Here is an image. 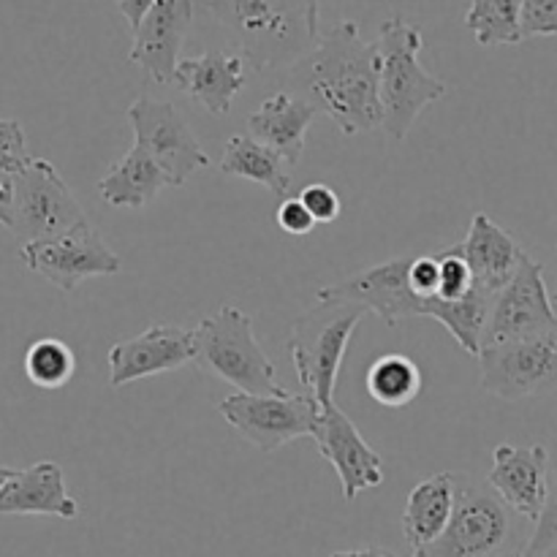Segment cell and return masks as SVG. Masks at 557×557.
<instances>
[{
  "label": "cell",
  "instance_id": "cell-1",
  "mask_svg": "<svg viewBox=\"0 0 557 557\" xmlns=\"http://www.w3.org/2000/svg\"><path fill=\"white\" fill-rule=\"evenodd\" d=\"M288 71L305 101L324 112L346 136L384 125L379 47L364 41L354 20L337 22L321 36L319 47Z\"/></svg>",
  "mask_w": 557,
  "mask_h": 557
},
{
  "label": "cell",
  "instance_id": "cell-2",
  "mask_svg": "<svg viewBox=\"0 0 557 557\" xmlns=\"http://www.w3.org/2000/svg\"><path fill=\"white\" fill-rule=\"evenodd\" d=\"M413 256L384 261V264L368 267L357 275L337 281L332 286H321L315 299L319 302H354L368 308L379 315L386 326H397L403 319H435L466 354L473 359L482 348L484 326H487L493 297L473 288L466 299L446 302L441 297H422L411 288L408 281V267Z\"/></svg>",
  "mask_w": 557,
  "mask_h": 557
},
{
  "label": "cell",
  "instance_id": "cell-3",
  "mask_svg": "<svg viewBox=\"0 0 557 557\" xmlns=\"http://www.w3.org/2000/svg\"><path fill=\"white\" fill-rule=\"evenodd\" d=\"M256 71L294 69L321 41V0H205Z\"/></svg>",
  "mask_w": 557,
  "mask_h": 557
},
{
  "label": "cell",
  "instance_id": "cell-4",
  "mask_svg": "<svg viewBox=\"0 0 557 557\" xmlns=\"http://www.w3.org/2000/svg\"><path fill=\"white\" fill-rule=\"evenodd\" d=\"M379 58H381V103H384V125L381 128L392 139L403 141L411 134L428 103L441 101L449 92L446 82L428 74L419 63V52L424 47V36L417 25L403 16H389L381 22L379 30Z\"/></svg>",
  "mask_w": 557,
  "mask_h": 557
},
{
  "label": "cell",
  "instance_id": "cell-5",
  "mask_svg": "<svg viewBox=\"0 0 557 557\" xmlns=\"http://www.w3.org/2000/svg\"><path fill=\"white\" fill-rule=\"evenodd\" d=\"M196 368L248 395H281L275 364L256 337L253 319L234 305L205 315L194 330Z\"/></svg>",
  "mask_w": 557,
  "mask_h": 557
},
{
  "label": "cell",
  "instance_id": "cell-6",
  "mask_svg": "<svg viewBox=\"0 0 557 557\" xmlns=\"http://www.w3.org/2000/svg\"><path fill=\"white\" fill-rule=\"evenodd\" d=\"M368 315V308L354 302H319L299 315L288 335V354L299 384L321 406L335 403L337 375L354 332Z\"/></svg>",
  "mask_w": 557,
  "mask_h": 557
},
{
  "label": "cell",
  "instance_id": "cell-7",
  "mask_svg": "<svg viewBox=\"0 0 557 557\" xmlns=\"http://www.w3.org/2000/svg\"><path fill=\"white\" fill-rule=\"evenodd\" d=\"M515 511L487 482L455 473V511L438 542L411 557H498L515 531Z\"/></svg>",
  "mask_w": 557,
  "mask_h": 557
},
{
  "label": "cell",
  "instance_id": "cell-8",
  "mask_svg": "<svg viewBox=\"0 0 557 557\" xmlns=\"http://www.w3.org/2000/svg\"><path fill=\"white\" fill-rule=\"evenodd\" d=\"M321 406L313 395L281 392V395H248L234 392L218 403V413L237 430L253 449L277 451L297 438H315L321 424Z\"/></svg>",
  "mask_w": 557,
  "mask_h": 557
},
{
  "label": "cell",
  "instance_id": "cell-9",
  "mask_svg": "<svg viewBox=\"0 0 557 557\" xmlns=\"http://www.w3.org/2000/svg\"><path fill=\"white\" fill-rule=\"evenodd\" d=\"M11 228L16 243L54 239L71 228L87 223L85 210L60 177L58 169L44 158H33L9 183Z\"/></svg>",
  "mask_w": 557,
  "mask_h": 557
},
{
  "label": "cell",
  "instance_id": "cell-10",
  "mask_svg": "<svg viewBox=\"0 0 557 557\" xmlns=\"http://www.w3.org/2000/svg\"><path fill=\"white\" fill-rule=\"evenodd\" d=\"M482 389L498 400L515 403L557 389V332L479 348Z\"/></svg>",
  "mask_w": 557,
  "mask_h": 557
},
{
  "label": "cell",
  "instance_id": "cell-11",
  "mask_svg": "<svg viewBox=\"0 0 557 557\" xmlns=\"http://www.w3.org/2000/svg\"><path fill=\"white\" fill-rule=\"evenodd\" d=\"M125 117L134 128L136 145L156 158L158 166L172 180V188H183L190 174L212 163L185 114L174 103L139 96L128 107Z\"/></svg>",
  "mask_w": 557,
  "mask_h": 557
},
{
  "label": "cell",
  "instance_id": "cell-12",
  "mask_svg": "<svg viewBox=\"0 0 557 557\" xmlns=\"http://www.w3.org/2000/svg\"><path fill=\"white\" fill-rule=\"evenodd\" d=\"M20 256L27 270L65 294L76 292L87 277L117 275L123 270V259L109 248L90 221L54 239L20 245Z\"/></svg>",
  "mask_w": 557,
  "mask_h": 557
},
{
  "label": "cell",
  "instance_id": "cell-13",
  "mask_svg": "<svg viewBox=\"0 0 557 557\" xmlns=\"http://www.w3.org/2000/svg\"><path fill=\"white\" fill-rule=\"evenodd\" d=\"M544 332H557V313L547 283H544V267L525 256L517 275L495 297L487 326H484L482 346L544 335Z\"/></svg>",
  "mask_w": 557,
  "mask_h": 557
},
{
  "label": "cell",
  "instance_id": "cell-14",
  "mask_svg": "<svg viewBox=\"0 0 557 557\" xmlns=\"http://www.w3.org/2000/svg\"><path fill=\"white\" fill-rule=\"evenodd\" d=\"M109 384L114 389L150 375L174 373L185 364L196 362L194 330L174 324L147 326L136 337L120 341L109 348Z\"/></svg>",
  "mask_w": 557,
  "mask_h": 557
},
{
  "label": "cell",
  "instance_id": "cell-15",
  "mask_svg": "<svg viewBox=\"0 0 557 557\" xmlns=\"http://www.w3.org/2000/svg\"><path fill=\"white\" fill-rule=\"evenodd\" d=\"M313 441L319 446V455L335 468L346 500H357L364 490L384 484V460L335 403L321 411L319 433Z\"/></svg>",
  "mask_w": 557,
  "mask_h": 557
},
{
  "label": "cell",
  "instance_id": "cell-16",
  "mask_svg": "<svg viewBox=\"0 0 557 557\" xmlns=\"http://www.w3.org/2000/svg\"><path fill=\"white\" fill-rule=\"evenodd\" d=\"M487 484L515 515L536 525L549 495V449L542 444H498Z\"/></svg>",
  "mask_w": 557,
  "mask_h": 557
},
{
  "label": "cell",
  "instance_id": "cell-17",
  "mask_svg": "<svg viewBox=\"0 0 557 557\" xmlns=\"http://www.w3.org/2000/svg\"><path fill=\"white\" fill-rule=\"evenodd\" d=\"M194 0H158L150 14L134 33L128 60L150 74L158 85H174L180 65V49L194 27Z\"/></svg>",
  "mask_w": 557,
  "mask_h": 557
},
{
  "label": "cell",
  "instance_id": "cell-18",
  "mask_svg": "<svg viewBox=\"0 0 557 557\" xmlns=\"http://www.w3.org/2000/svg\"><path fill=\"white\" fill-rule=\"evenodd\" d=\"M460 250L471 267L473 288L493 299L517 275L528 256L520 248V243L500 223H495L487 212H476L471 218V228L460 243Z\"/></svg>",
  "mask_w": 557,
  "mask_h": 557
},
{
  "label": "cell",
  "instance_id": "cell-19",
  "mask_svg": "<svg viewBox=\"0 0 557 557\" xmlns=\"http://www.w3.org/2000/svg\"><path fill=\"white\" fill-rule=\"evenodd\" d=\"M0 515H38L58 517V520H76L79 504L65 490L63 468L52 460H41L36 466L16 471L0 487Z\"/></svg>",
  "mask_w": 557,
  "mask_h": 557
},
{
  "label": "cell",
  "instance_id": "cell-20",
  "mask_svg": "<svg viewBox=\"0 0 557 557\" xmlns=\"http://www.w3.org/2000/svg\"><path fill=\"white\" fill-rule=\"evenodd\" d=\"M248 82L243 54H228L221 49H207L199 58L180 60L174 87L188 92L210 114H228L234 98Z\"/></svg>",
  "mask_w": 557,
  "mask_h": 557
},
{
  "label": "cell",
  "instance_id": "cell-21",
  "mask_svg": "<svg viewBox=\"0 0 557 557\" xmlns=\"http://www.w3.org/2000/svg\"><path fill=\"white\" fill-rule=\"evenodd\" d=\"M319 109L294 92H272L248 114V131L256 141L272 147L286 158L288 166H297L305 152V136L313 125Z\"/></svg>",
  "mask_w": 557,
  "mask_h": 557
},
{
  "label": "cell",
  "instance_id": "cell-22",
  "mask_svg": "<svg viewBox=\"0 0 557 557\" xmlns=\"http://www.w3.org/2000/svg\"><path fill=\"white\" fill-rule=\"evenodd\" d=\"M455 511V473L444 471L422 479L408 493L406 511H403V536L413 553H422L433 542H438Z\"/></svg>",
  "mask_w": 557,
  "mask_h": 557
},
{
  "label": "cell",
  "instance_id": "cell-23",
  "mask_svg": "<svg viewBox=\"0 0 557 557\" xmlns=\"http://www.w3.org/2000/svg\"><path fill=\"white\" fill-rule=\"evenodd\" d=\"M163 188H172V180L158 166L156 158L139 145L131 147L98 180V194L109 207H131V210L150 205Z\"/></svg>",
  "mask_w": 557,
  "mask_h": 557
},
{
  "label": "cell",
  "instance_id": "cell-24",
  "mask_svg": "<svg viewBox=\"0 0 557 557\" xmlns=\"http://www.w3.org/2000/svg\"><path fill=\"white\" fill-rule=\"evenodd\" d=\"M226 177L248 180V183H259L270 190L277 199H292L294 177L288 172V163L281 152L272 147L256 141L250 134H232L223 145L221 161H218Z\"/></svg>",
  "mask_w": 557,
  "mask_h": 557
},
{
  "label": "cell",
  "instance_id": "cell-25",
  "mask_svg": "<svg viewBox=\"0 0 557 557\" xmlns=\"http://www.w3.org/2000/svg\"><path fill=\"white\" fill-rule=\"evenodd\" d=\"M466 27L482 47H515L522 38V0H471Z\"/></svg>",
  "mask_w": 557,
  "mask_h": 557
},
{
  "label": "cell",
  "instance_id": "cell-26",
  "mask_svg": "<svg viewBox=\"0 0 557 557\" xmlns=\"http://www.w3.org/2000/svg\"><path fill=\"white\" fill-rule=\"evenodd\" d=\"M364 384H368V395L379 406L403 408L417 400L422 392V373L413 359L403 354H386L370 364Z\"/></svg>",
  "mask_w": 557,
  "mask_h": 557
},
{
  "label": "cell",
  "instance_id": "cell-27",
  "mask_svg": "<svg viewBox=\"0 0 557 557\" xmlns=\"http://www.w3.org/2000/svg\"><path fill=\"white\" fill-rule=\"evenodd\" d=\"M76 373V357L60 337H41L25 351V375L38 389H60Z\"/></svg>",
  "mask_w": 557,
  "mask_h": 557
},
{
  "label": "cell",
  "instance_id": "cell-28",
  "mask_svg": "<svg viewBox=\"0 0 557 557\" xmlns=\"http://www.w3.org/2000/svg\"><path fill=\"white\" fill-rule=\"evenodd\" d=\"M557 547V441L549 446V495L531 539H528L525 557H542Z\"/></svg>",
  "mask_w": 557,
  "mask_h": 557
},
{
  "label": "cell",
  "instance_id": "cell-29",
  "mask_svg": "<svg viewBox=\"0 0 557 557\" xmlns=\"http://www.w3.org/2000/svg\"><path fill=\"white\" fill-rule=\"evenodd\" d=\"M30 161L33 156L27 152L22 125L16 120L0 117V185H9Z\"/></svg>",
  "mask_w": 557,
  "mask_h": 557
},
{
  "label": "cell",
  "instance_id": "cell-30",
  "mask_svg": "<svg viewBox=\"0 0 557 557\" xmlns=\"http://www.w3.org/2000/svg\"><path fill=\"white\" fill-rule=\"evenodd\" d=\"M441 261V283H438V297L446 302H457L466 299L473 292V275L468 267L466 256H462L460 245L438 253Z\"/></svg>",
  "mask_w": 557,
  "mask_h": 557
},
{
  "label": "cell",
  "instance_id": "cell-31",
  "mask_svg": "<svg viewBox=\"0 0 557 557\" xmlns=\"http://www.w3.org/2000/svg\"><path fill=\"white\" fill-rule=\"evenodd\" d=\"M557 36V0H522V38Z\"/></svg>",
  "mask_w": 557,
  "mask_h": 557
},
{
  "label": "cell",
  "instance_id": "cell-32",
  "mask_svg": "<svg viewBox=\"0 0 557 557\" xmlns=\"http://www.w3.org/2000/svg\"><path fill=\"white\" fill-rule=\"evenodd\" d=\"M299 199H302V205L308 207L310 215L315 218V223H332L341 218V210H343L341 196H337L330 185H324V183L305 185L302 194H299Z\"/></svg>",
  "mask_w": 557,
  "mask_h": 557
},
{
  "label": "cell",
  "instance_id": "cell-33",
  "mask_svg": "<svg viewBox=\"0 0 557 557\" xmlns=\"http://www.w3.org/2000/svg\"><path fill=\"white\" fill-rule=\"evenodd\" d=\"M275 223L286 234H294V237H302V234H310L315 226V218L310 215L308 207L302 205L299 196H292V199H283L275 210Z\"/></svg>",
  "mask_w": 557,
  "mask_h": 557
},
{
  "label": "cell",
  "instance_id": "cell-34",
  "mask_svg": "<svg viewBox=\"0 0 557 557\" xmlns=\"http://www.w3.org/2000/svg\"><path fill=\"white\" fill-rule=\"evenodd\" d=\"M408 281L411 288L422 297H438L441 283V261L438 256H413L411 267H408Z\"/></svg>",
  "mask_w": 557,
  "mask_h": 557
},
{
  "label": "cell",
  "instance_id": "cell-35",
  "mask_svg": "<svg viewBox=\"0 0 557 557\" xmlns=\"http://www.w3.org/2000/svg\"><path fill=\"white\" fill-rule=\"evenodd\" d=\"M158 0H117V9H120V14L125 16V22H128L131 30L136 33Z\"/></svg>",
  "mask_w": 557,
  "mask_h": 557
},
{
  "label": "cell",
  "instance_id": "cell-36",
  "mask_svg": "<svg viewBox=\"0 0 557 557\" xmlns=\"http://www.w3.org/2000/svg\"><path fill=\"white\" fill-rule=\"evenodd\" d=\"M332 557H395L381 547H364V549H346V553H335Z\"/></svg>",
  "mask_w": 557,
  "mask_h": 557
},
{
  "label": "cell",
  "instance_id": "cell-37",
  "mask_svg": "<svg viewBox=\"0 0 557 557\" xmlns=\"http://www.w3.org/2000/svg\"><path fill=\"white\" fill-rule=\"evenodd\" d=\"M0 226L11 228V194H9V185L0 188Z\"/></svg>",
  "mask_w": 557,
  "mask_h": 557
},
{
  "label": "cell",
  "instance_id": "cell-38",
  "mask_svg": "<svg viewBox=\"0 0 557 557\" xmlns=\"http://www.w3.org/2000/svg\"><path fill=\"white\" fill-rule=\"evenodd\" d=\"M14 473H16L14 468H9V466H3V462H0V487H3V484L9 482V479L14 476Z\"/></svg>",
  "mask_w": 557,
  "mask_h": 557
},
{
  "label": "cell",
  "instance_id": "cell-39",
  "mask_svg": "<svg viewBox=\"0 0 557 557\" xmlns=\"http://www.w3.org/2000/svg\"><path fill=\"white\" fill-rule=\"evenodd\" d=\"M542 557H557V547L553 549V553H547V555H542Z\"/></svg>",
  "mask_w": 557,
  "mask_h": 557
},
{
  "label": "cell",
  "instance_id": "cell-40",
  "mask_svg": "<svg viewBox=\"0 0 557 557\" xmlns=\"http://www.w3.org/2000/svg\"><path fill=\"white\" fill-rule=\"evenodd\" d=\"M504 557H525L522 553H511V555H504Z\"/></svg>",
  "mask_w": 557,
  "mask_h": 557
},
{
  "label": "cell",
  "instance_id": "cell-41",
  "mask_svg": "<svg viewBox=\"0 0 557 557\" xmlns=\"http://www.w3.org/2000/svg\"><path fill=\"white\" fill-rule=\"evenodd\" d=\"M555 302H557V294H555Z\"/></svg>",
  "mask_w": 557,
  "mask_h": 557
},
{
  "label": "cell",
  "instance_id": "cell-42",
  "mask_svg": "<svg viewBox=\"0 0 557 557\" xmlns=\"http://www.w3.org/2000/svg\"><path fill=\"white\" fill-rule=\"evenodd\" d=\"M0 188H5V185H0Z\"/></svg>",
  "mask_w": 557,
  "mask_h": 557
}]
</instances>
